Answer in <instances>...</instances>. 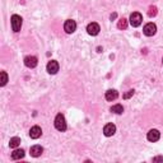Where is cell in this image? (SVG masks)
<instances>
[{"instance_id":"cell-12","label":"cell","mask_w":163,"mask_h":163,"mask_svg":"<svg viewBox=\"0 0 163 163\" xmlns=\"http://www.w3.org/2000/svg\"><path fill=\"white\" fill-rule=\"evenodd\" d=\"M29 152H31V155H32V157H40L43 152V148L41 147V145H33Z\"/></svg>"},{"instance_id":"cell-14","label":"cell","mask_w":163,"mask_h":163,"mask_svg":"<svg viewBox=\"0 0 163 163\" xmlns=\"http://www.w3.org/2000/svg\"><path fill=\"white\" fill-rule=\"evenodd\" d=\"M23 157H24V150L23 149H15V150L12 153V159H14V161L22 159Z\"/></svg>"},{"instance_id":"cell-2","label":"cell","mask_w":163,"mask_h":163,"mask_svg":"<svg viewBox=\"0 0 163 163\" xmlns=\"http://www.w3.org/2000/svg\"><path fill=\"white\" fill-rule=\"evenodd\" d=\"M12 28L14 32H19L20 28H22V18H20V15H12Z\"/></svg>"},{"instance_id":"cell-10","label":"cell","mask_w":163,"mask_h":163,"mask_svg":"<svg viewBox=\"0 0 163 163\" xmlns=\"http://www.w3.org/2000/svg\"><path fill=\"white\" fill-rule=\"evenodd\" d=\"M47 71L50 73V74H56V73L59 71V62L55 61V60L48 61V64H47Z\"/></svg>"},{"instance_id":"cell-9","label":"cell","mask_w":163,"mask_h":163,"mask_svg":"<svg viewBox=\"0 0 163 163\" xmlns=\"http://www.w3.org/2000/svg\"><path fill=\"white\" fill-rule=\"evenodd\" d=\"M115 133H116V126L113 124L105 125V127H103V134H105L106 136H112Z\"/></svg>"},{"instance_id":"cell-18","label":"cell","mask_w":163,"mask_h":163,"mask_svg":"<svg viewBox=\"0 0 163 163\" xmlns=\"http://www.w3.org/2000/svg\"><path fill=\"white\" fill-rule=\"evenodd\" d=\"M117 28H119V29H126L127 28V20L125 18L120 19L119 23H117Z\"/></svg>"},{"instance_id":"cell-7","label":"cell","mask_w":163,"mask_h":163,"mask_svg":"<svg viewBox=\"0 0 163 163\" xmlns=\"http://www.w3.org/2000/svg\"><path fill=\"white\" fill-rule=\"evenodd\" d=\"M99 31H101V28H99V26L97 23H89L88 27H87V32L91 36H97L99 33Z\"/></svg>"},{"instance_id":"cell-4","label":"cell","mask_w":163,"mask_h":163,"mask_svg":"<svg viewBox=\"0 0 163 163\" xmlns=\"http://www.w3.org/2000/svg\"><path fill=\"white\" fill-rule=\"evenodd\" d=\"M64 29H65V32L69 33V34L75 32V29H77V23H75V20L68 19L66 22L64 23Z\"/></svg>"},{"instance_id":"cell-8","label":"cell","mask_w":163,"mask_h":163,"mask_svg":"<svg viewBox=\"0 0 163 163\" xmlns=\"http://www.w3.org/2000/svg\"><path fill=\"white\" fill-rule=\"evenodd\" d=\"M147 138H148L149 141H153V143H154V141H158V140H159V138H161V134H159L158 130L152 129V130H149Z\"/></svg>"},{"instance_id":"cell-15","label":"cell","mask_w":163,"mask_h":163,"mask_svg":"<svg viewBox=\"0 0 163 163\" xmlns=\"http://www.w3.org/2000/svg\"><path fill=\"white\" fill-rule=\"evenodd\" d=\"M111 112H113V113H117V115H121V113L124 112V107L122 105H113L112 107H111Z\"/></svg>"},{"instance_id":"cell-22","label":"cell","mask_w":163,"mask_h":163,"mask_svg":"<svg viewBox=\"0 0 163 163\" xmlns=\"http://www.w3.org/2000/svg\"><path fill=\"white\" fill-rule=\"evenodd\" d=\"M116 17H117V14H116V13H113V14H111V20H112V19H115Z\"/></svg>"},{"instance_id":"cell-3","label":"cell","mask_w":163,"mask_h":163,"mask_svg":"<svg viewBox=\"0 0 163 163\" xmlns=\"http://www.w3.org/2000/svg\"><path fill=\"white\" fill-rule=\"evenodd\" d=\"M141 20H143V17H141V14L138 12H134L133 14L130 15V24L133 27H139L141 24Z\"/></svg>"},{"instance_id":"cell-13","label":"cell","mask_w":163,"mask_h":163,"mask_svg":"<svg viewBox=\"0 0 163 163\" xmlns=\"http://www.w3.org/2000/svg\"><path fill=\"white\" fill-rule=\"evenodd\" d=\"M106 99L107 101H115V99L119 97V93H117V91H115V89H108V91L106 92Z\"/></svg>"},{"instance_id":"cell-6","label":"cell","mask_w":163,"mask_h":163,"mask_svg":"<svg viewBox=\"0 0 163 163\" xmlns=\"http://www.w3.org/2000/svg\"><path fill=\"white\" fill-rule=\"evenodd\" d=\"M143 32L145 36H154L155 32H157V27H155V24L154 23H148V24H145L144 26V29H143Z\"/></svg>"},{"instance_id":"cell-1","label":"cell","mask_w":163,"mask_h":163,"mask_svg":"<svg viewBox=\"0 0 163 163\" xmlns=\"http://www.w3.org/2000/svg\"><path fill=\"white\" fill-rule=\"evenodd\" d=\"M55 127H56L59 131L66 130V121H65L64 115H61V113L56 115V117H55Z\"/></svg>"},{"instance_id":"cell-16","label":"cell","mask_w":163,"mask_h":163,"mask_svg":"<svg viewBox=\"0 0 163 163\" xmlns=\"http://www.w3.org/2000/svg\"><path fill=\"white\" fill-rule=\"evenodd\" d=\"M20 144V139L19 138H12V139H10V141H9V147L10 148H17L18 147V145Z\"/></svg>"},{"instance_id":"cell-11","label":"cell","mask_w":163,"mask_h":163,"mask_svg":"<svg viewBox=\"0 0 163 163\" xmlns=\"http://www.w3.org/2000/svg\"><path fill=\"white\" fill-rule=\"evenodd\" d=\"M41 134H42V130H41L40 126H33L31 127L29 130V136L32 138V139H38L41 136Z\"/></svg>"},{"instance_id":"cell-19","label":"cell","mask_w":163,"mask_h":163,"mask_svg":"<svg viewBox=\"0 0 163 163\" xmlns=\"http://www.w3.org/2000/svg\"><path fill=\"white\" fill-rule=\"evenodd\" d=\"M148 15L150 17H155L157 15V8L155 6H149V9H148Z\"/></svg>"},{"instance_id":"cell-20","label":"cell","mask_w":163,"mask_h":163,"mask_svg":"<svg viewBox=\"0 0 163 163\" xmlns=\"http://www.w3.org/2000/svg\"><path fill=\"white\" fill-rule=\"evenodd\" d=\"M134 92H135L134 89H130V91H127V92L122 96V98H124V99H129L130 97H133V96H134Z\"/></svg>"},{"instance_id":"cell-23","label":"cell","mask_w":163,"mask_h":163,"mask_svg":"<svg viewBox=\"0 0 163 163\" xmlns=\"http://www.w3.org/2000/svg\"><path fill=\"white\" fill-rule=\"evenodd\" d=\"M162 62H163V60H162Z\"/></svg>"},{"instance_id":"cell-5","label":"cell","mask_w":163,"mask_h":163,"mask_svg":"<svg viewBox=\"0 0 163 163\" xmlns=\"http://www.w3.org/2000/svg\"><path fill=\"white\" fill-rule=\"evenodd\" d=\"M37 62H38V60H37L36 56H32V55H29V56L24 57V65H26L27 68H29V69L36 68L37 66Z\"/></svg>"},{"instance_id":"cell-21","label":"cell","mask_w":163,"mask_h":163,"mask_svg":"<svg viewBox=\"0 0 163 163\" xmlns=\"http://www.w3.org/2000/svg\"><path fill=\"white\" fill-rule=\"evenodd\" d=\"M153 162H163V157H155L153 158Z\"/></svg>"},{"instance_id":"cell-17","label":"cell","mask_w":163,"mask_h":163,"mask_svg":"<svg viewBox=\"0 0 163 163\" xmlns=\"http://www.w3.org/2000/svg\"><path fill=\"white\" fill-rule=\"evenodd\" d=\"M0 77H1V80H0V85L4 87L6 83H8V74L5 71H1L0 73Z\"/></svg>"}]
</instances>
